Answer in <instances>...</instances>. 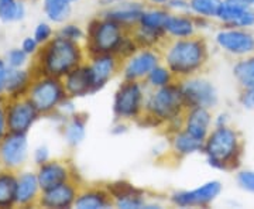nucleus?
Here are the masks:
<instances>
[{"label":"nucleus","instance_id":"nucleus-1","mask_svg":"<svg viewBox=\"0 0 254 209\" xmlns=\"http://www.w3.org/2000/svg\"><path fill=\"white\" fill-rule=\"evenodd\" d=\"M82 63V50L79 43L54 36L41 47L37 54V71L41 75H50L63 79L73 68Z\"/></svg>","mask_w":254,"mask_h":209},{"label":"nucleus","instance_id":"nucleus-2","mask_svg":"<svg viewBox=\"0 0 254 209\" xmlns=\"http://www.w3.org/2000/svg\"><path fill=\"white\" fill-rule=\"evenodd\" d=\"M167 67L174 75L188 76L200 70L206 61V46L202 40L177 38L165 54Z\"/></svg>","mask_w":254,"mask_h":209},{"label":"nucleus","instance_id":"nucleus-3","mask_svg":"<svg viewBox=\"0 0 254 209\" xmlns=\"http://www.w3.org/2000/svg\"><path fill=\"white\" fill-rule=\"evenodd\" d=\"M240 151L239 137L235 130L226 126H216L205 140L203 153L208 158V163L220 170L232 167Z\"/></svg>","mask_w":254,"mask_h":209},{"label":"nucleus","instance_id":"nucleus-4","mask_svg":"<svg viewBox=\"0 0 254 209\" xmlns=\"http://www.w3.org/2000/svg\"><path fill=\"white\" fill-rule=\"evenodd\" d=\"M26 98L34 105L40 115H51L57 112L58 106L65 98H68V95L63 79L37 73L26 93Z\"/></svg>","mask_w":254,"mask_h":209},{"label":"nucleus","instance_id":"nucleus-5","mask_svg":"<svg viewBox=\"0 0 254 209\" xmlns=\"http://www.w3.org/2000/svg\"><path fill=\"white\" fill-rule=\"evenodd\" d=\"M185 106V100L182 95L181 86L167 85L163 88H157L145 99V113L158 122H173L180 118Z\"/></svg>","mask_w":254,"mask_h":209},{"label":"nucleus","instance_id":"nucleus-6","mask_svg":"<svg viewBox=\"0 0 254 209\" xmlns=\"http://www.w3.org/2000/svg\"><path fill=\"white\" fill-rule=\"evenodd\" d=\"M88 37V46L92 54L100 55L118 54L126 36L123 34L122 24L105 17L103 20H96L92 23Z\"/></svg>","mask_w":254,"mask_h":209},{"label":"nucleus","instance_id":"nucleus-7","mask_svg":"<svg viewBox=\"0 0 254 209\" xmlns=\"http://www.w3.org/2000/svg\"><path fill=\"white\" fill-rule=\"evenodd\" d=\"M144 89L138 81H125L115 93L113 112L120 120H130L140 116L144 110Z\"/></svg>","mask_w":254,"mask_h":209},{"label":"nucleus","instance_id":"nucleus-8","mask_svg":"<svg viewBox=\"0 0 254 209\" xmlns=\"http://www.w3.org/2000/svg\"><path fill=\"white\" fill-rule=\"evenodd\" d=\"M40 116L41 115L38 110L26 96L6 100V119L9 132L27 135Z\"/></svg>","mask_w":254,"mask_h":209},{"label":"nucleus","instance_id":"nucleus-9","mask_svg":"<svg viewBox=\"0 0 254 209\" xmlns=\"http://www.w3.org/2000/svg\"><path fill=\"white\" fill-rule=\"evenodd\" d=\"M28 158V140L24 133L7 132L0 140V164L3 168L16 171Z\"/></svg>","mask_w":254,"mask_h":209},{"label":"nucleus","instance_id":"nucleus-10","mask_svg":"<svg viewBox=\"0 0 254 209\" xmlns=\"http://www.w3.org/2000/svg\"><path fill=\"white\" fill-rule=\"evenodd\" d=\"M181 86L187 108H213L218 103V92L206 79L193 78L185 81Z\"/></svg>","mask_w":254,"mask_h":209},{"label":"nucleus","instance_id":"nucleus-11","mask_svg":"<svg viewBox=\"0 0 254 209\" xmlns=\"http://www.w3.org/2000/svg\"><path fill=\"white\" fill-rule=\"evenodd\" d=\"M222 191V184L219 181H208L190 191H180L173 194L171 202L180 208L205 207L216 200Z\"/></svg>","mask_w":254,"mask_h":209},{"label":"nucleus","instance_id":"nucleus-12","mask_svg":"<svg viewBox=\"0 0 254 209\" xmlns=\"http://www.w3.org/2000/svg\"><path fill=\"white\" fill-rule=\"evenodd\" d=\"M76 195H78V190L72 182H63L53 188H48L46 191H41L38 205L47 209L72 208Z\"/></svg>","mask_w":254,"mask_h":209},{"label":"nucleus","instance_id":"nucleus-13","mask_svg":"<svg viewBox=\"0 0 254 209\" xmlns=\"http://www.w3.org/2000/svg\"><path fill=\"white\" fill-rule=\"evenodd\" d=\"M158 63L160 57L155 51L141 50L130 55L123 70V76L126 81H140L143 78H147V75L153 71V68H155Z\"/></svg>","mask_w":254,"mask_h":209},{"label":"nucleus","instance_id":"nucleus-14","mask_svg":"<svg viewBox=\"0 0 254 209\" xmlns=\"http://www.w3.org/2000/svg\"><path fill=\"white\" fill-rule=\"evenodd\" d=\"M218 46L230 54L245 55L254 51V37L242 30H222L216 34Z\"/></svg>","mask_w":254,"mask_h":209},{"label":"nucleus","instance_id":"nucleus-15","mask_svg":"<svg viewBox=\"0 0 254 209\" xmlns=\"http://www.w3.org/2000/svg\"><path fill=\"white\" fill-rule=\"evenodd\" d=\"M89 73H91L92 85H93V93L100 91L106 83L112 79V76L116 72L118 61L115 54H100L93 55L92 63L88 65Z\"/></svg>","mask_w":254,"mask_h":209},{"label":"nucleus","instance_id":"nucleus-16","mask_svg":"<svg viewBox=\"0 0 254 209\" xmlns=\"http://www.w3.org/2000/svg\"><path fill=\"white\" fill-rule=\"evenodd\" d=\"M36 173L41 191H46L48 188H53L63 182L71 181V171L68 165L58 160H50L38 165Z\"/></svg>","mask_w":254,"mask_h":209},{"label":"nucleus","instance_id":"nucleus-17","mask_svg":"<svg viewBox=\"0 0 254 209\" xmlns=\"http://www.w3.org/2000/svg\"><path fill=\"white\" fill-rule=\"evenodd\" d=\"M63 82L66 95L72 99L93 93V85L88 65H79L73 68L71 72L64 76Z\"/></svg>","mask_w":254,"mask_h":209},{"label":"nucleus","instance_id":"nucleus-18","mask_svg":"<svg viewBox=\"0 0 254 209\" xmlns=\"http://www.w3.org/2000/svg\"><path fill=\"white\" fill-rule=\"evenodd\" d=\"M41 195V187L36 171H21L17 174V194L16 207H31L38 204Z\"/></svg>","mask_w":254,"mask_h":209},{"label":"nucleus","instance_id":"nucleus-19","mask_svg":"<svg viewBox=\"0 0 254 209\" xmlns=\"http://www.w3.org/2000/svg\"><path fill=\"white\" fill-rule=\"evenodd\" d=\"M210 123H212V115L208 108H200V106L188 108V112L184 119V129L193 137L205 141L210 133L209 132Z\"/></svg>","mask_w":254,"mask_h":209},{"label":"nucleus","instance_id":"nucleus-20","mask_svg":"<svg viewBox=\"0 0 254 209\" xmlns=\"http://www.w3.org/2000/svg\"><path fill=\"white\" fill-rule=\"evenodd\" d=\"M33 78L34 75L33 72H30L27 68H9L3 96H6L7 99L26 96L28 88L33 82Z\"/></svg>","mask_w":254,"mask_h":209},{"label":"nucleus","instance_id":"nucleus-21","mask_svg":"<svg viewBox=\"0 0 254 209\" xmlns=\"http://www.w3.org/2000/svg\"><path fill=\"white\" fill-rule=\"evenodd\" d=\"M144 7L141 3L137 1H123V3H116L113 4V7H110L106 13L105 17L110 18L118 21L122 26H127V24H134L138 23V20L141 17Z\"/></svg>","mask_w":254,"mask_h":209},{"label":"nucleus","instance_id":"nucleus-22","mask_svg":"<svg viewBox=\"0 0 254 209\" xmlns=\"http://www.w3.org/2000/svg\"><path fill=\"white\" fill-rule=\"evenodd\" d=\"M218 18L235 27H250L254 24V11H252L250 7L236 6L223 0Z\"/></svg>","mask_w":254,"mask_h":209},{"label":"nucleus","instance_id":"nucleus-23","mask_svg":"<svg viewBox=\"0 0 254 209\" xmlns=\"http://www.w3.org/2000/svg\"><path fill=\"white\" fill-rule=\"evenodd\" d=\"M196 28V20L187 16L185 13L171 14L165 23V33L175 38H188L193 36Z\"/></svg>","mask_w":254,"mask_h":209},{"label":"nucleus","instance_id":"nucleus-24","mask_svg":"<svg viewBox=\"0 0 254 209\" xmlns=\"http://www.w3.org/2000/svg\"><path fill=\"white\" fill-rule=\"evenodd\" d=\"M17 194V174L3 168L0 170V209L16 207Z\"/></svg>","mask_w":254,"mask_h":209},{"label":"nucleus","instance_id":"nucleus-25","mask_svg":"<svg viewBox=\"0 0 254 209\" xmlns=\"http://www.w3.org/2000/svg\"><path fill=\"white\" fill-rule=\"evenodd\" d=\"M112 195L109 191L91 190V191L78 192L73 207L78 209H105L112 205Z\"/></svg>","mask_w":254,"mask_h":209},{"label":"nucleus","instance_id":"nucleus-26","mask_svg":"<svg viewBox=\"0 0 254 209\" xmlns=\"http://www.w3.org/2000/svg\"><path fill=\"white\" fill-rule=\"evenodd\" d=\"M86 136V119L81 115H72L65 120L64 139L69 147H76L85 140Z\"/></svg>","mask_w":254,"mask_h":209},{"label":"nucleus","instance_id":"nucleus-27","mask_svg":"<svg viewBox=\"0 0 254 209\" xmlns=\"http://www.w3.org/2000/svg\"><path fill=\"white\" fill-rule=\"evenodd\" d=\"M205 141L190 135L185 129L177 132L173 137V148L178 155H190L203 151Z\"/></svg>","mask_w":254,"mask_h":209},{"label":"nucleus","instance_id":"nucleus-28","mask_svg":"<svg viewBox=\"0 0 254 209\" xmlns=\"http://www.w3.org/2000/svg\"><path fill=\"white\" fill-rule=\"evenodd\" d=\"M43 11L50 23L64 24L71 16L72 6L69 0H43Z\"/></svg>","mask_w":254,"mask_h":209},{"label":"nucleus","instance_id":"nucleus-29","mask_svg":"<svg viewBox=\"0 0 254 209\" xmlns=\"http://www.w3.org/2000/svg\"><path fill=\"white\" fill-rule=\"evenodd\" d=\"M168 16H170V13L167 10H144L137 24H138V27L145 28V30H151V31L167 34L165 33V23H167Z\"/></svg>","mask_w":254,"mask_h":209},{"label":"nucleus","instance_id":"nucleus-30","mask_svg":"<svg viewBox=\"0 0 254 209\" xmlns=\"http://www.w3.org/2000/svg\"><path fill=\"white\" fill-rule=\"evenodd\" d=\"M26 3L23 0H0V21L16 23L26 17Z\"/></svg>","mask_w":254,"mask_h":209},{"label":"nucleus","instance_id":"nucleus-31","mask_svg":"<svg viewBox=\"0 0 254 209\" xmlns=\"http://www.w3.org/2000/svg\"><path fill=\"white\" fill-rule=\"evenodd\" d=\"M223 0H190V13L200 18L218 17Z\"/></svg>","mask_w":254,"mask_h":209},{"label":"nucleus","instance_id":"nucleus-32","mask_svg":"<svg viewBox=\"0 0 254 209\" xmlns=\"http://www.w3.org/2000/svg\"><path fill=\"white\" fill-rule=\"evenodd\" d=\"M173 71L168 67H163V65H157L155 68H153V71L147 75V83L151 88H163L167 86L170 83H173Z\"/></svg>","mask_w":254,"mask_h":209},{"label":"nucleus","instance_id":"nucleus-33","mask_svg":"<svg viewBox=\"0 0 254 209\" xmlns=\"http://www.w3.org/2000/svg\"><path fill=\"white\" fill-rule=\"evenodd\" d=\"M235 76L239 82L247 88V86H254V57L249 58L245 61H240L233 70Z\"/></svg>","mask_w":254,"mask_h":209},{"label":"nucleus","instance_id":"nucleus-34","mask_svg":"<svg viewBox=\"0 0 254 209\" xmlns=\"http://www.w3.org/2000/svg\"><path fill=\"white\" fill-rule=\"evenodd\" d=\"M4 61H6L9 68H26L28 55L20 47H14V48H10L6 53Z\"/></svg>","mask_w":254,"mask_h":209},{"label":"nucleus","instance_id":"nucleus-35","mask_svg":"<svg viewBox=\"0 0 254 209\" xmlns=\"http://www.w3.org/2000/svg\"><path fill=\"white\" fill-rule=\"evenodd\" d=\"M33 37L40 43V46L41 47L44 46V44H47V43L54 37V30H53L51 23H50V21H40L36 27H34Z\"/></svg>","mask_w":254,"mask_h":209},{"label":"nucleus","instance_id":"nucleus-36","mask_svg":"<svg viewBox=\"0 0 254 209\" xmlns=\"http://www.w3.org/2000/svg\"><path fill=\"white\" fill-rule=\"evenodd\" d=\"M58 36L64 37L66 40H71V41H75V43H79L82 38L85 37V33H83V30L78 24L65 23L63 27L60 28Z\"/></svg>","mask_w":254,"mask_h":209},{"label":"nucleus","instance_id":"nucleus-37","mask_svg":"<svg viewBox=\"0 0 254 209\" xmlns=\"http://www.w3.org/2000/svg\"><path fill=\"white\" fill-rule=\"evenodd\" d=\"M40 43L37 41L33 36L24 37L20 43V48L28 55V57H34L40 53Z\"/></svg>","mask_w":254,"mask_h":209},{"label":"nucleus","instance_id":"nucleus-38","mask_svg":"<svg viewBox=\"0 0 254 209\" xmlns=\"http://www.w3.org/2000/svg\"><path fill=\"white\" fill-rule=\"evenodd\" d=\"M50 160H51L50 148L46 144L38 145V147L34 148V151H33V161H34L37 167L41 165V164L47 163V161H50Z\"/></svg>","mask_w":254,"mask_h":209},{"label":"nucleus","instance_id":"nucleus-39","mask_svg":"<svg viewBox=\"0 0 254 209\" xmlns=\"http://www.w3.org/2000/svg\"><path fill=\"white\" fill-rule=\"evenodd\" d=\"M237 182L246 191L254 192V171H242V173H239Z\"/></svg>","mask_w":254,"mask_h":209},{"label":"nucleus","instance_id":"nucleus-40","mask_svg":"<svg viewBox=\"0 0 254 209\" xmlns=\"http://www.w3.org/2000/svg\"><path fill=\"white\" fill-rule=\"evenodd\" d=\"M240 102L246 109H254V86L246 88L240 96Z\"/></svg>","mask_w":254,"mask_h":209},{"label":"nucleus","instance_id":"nucleus-41","mask_svg":"<svg viewBox=\"0 0 254 209\" xmlns=\"http://www.w3.org/2000/svg\"><path fill=\"white\" fill-rule=\"evenodd\" d=\"M167 6L174 11H178V13H188V11H190V0H170Z\"/></svg>","mask_w":254,"mask_h":209},{"label":"nucleus","instance_id":"nucleus-42","mask_svg":"<svg viewBox=\"0 0 254 209\" xmlns=\"http://www.w3.org/2000/svg\"><path fill=\"white\" fill-rule=\"evenodd\" d=\"M7 119H6V102L0 98V140L7 133Z\"/></svg>","mask_w":254,"mask_h":209},{"label":"nucleus","instance_id":"nucleus-43","mask_svg":"<svg viewBox=\"0 0 254 209\" xmlns=\"http://www.w3.org/2000/svg\"><path fill=\"white\" fill-rule=\"evenodd\" d=\"M7 72H9V67L6 64L4 58L0 57V98H3V95H4V86H6Z\"/></svg>","mask_w":254,"mask_h":209},{"label":"nucleus","instance_id":"nucleus-44","mask_svg":"<svg viewBox=\"0 0 254 209\" xmlns=\"http://www.w3.org/2000/svg\"><path fill=\"white\" fill-rule=\"evenodd\" d=\"M225 1L236 4V6H243V7H250L254 3V0H225Z\"/></svg>","mask_w":254,"mask_h":209},{"label":"nucleus","instance_id":"nucleus-45","mask_svg":"<svg viewBox=\"0 0 254 209\" xmlns=\"http://www.w3.org/2000/svg\"><path fill=\"white\" fill-rule=\"evenodd\" d=\"M226 115H220L218 119H216V126H226Z\"/></svg>","mask_w":254,"mask_h":209},{"label":"nucleus","instance_id":"nucleus-46","mask_svg":"<svg viewBox=\"0 0 254 209\" xmlns=\"http://www.w3.org/2000/svg\"><path fill=\"white\" fill-rule=\"evenodd\" d=\"M148 1L153 3V4H168L170 0H148Z\"/></svg>","mask_w":254,"mask_h":209},{"label":"nucleus","instance_id":"nucleus-47","mask_svg":"<svg viewBox=\"0 0 254 209\" xmlns=\"http://www.w3.org/2000/svg\"><path fill=\"white\" fill-rule=\"evenodd\" d=\"M119 1H120V0H102V3H103V4H108V6H110V4H116Z\"/></svg>","mask_w":254,"mask_h":209},{"label":"nucleus","instance_id":"nucleus-48","mask_svg":"<svg viewBox=\"0 0 254 209\" xmlns=\"http://www.w3.org/2000/svg\"><path fill=\"white\" fill-rule=\"evenodd\" d=\"M69 1H71V3H73V1H79V0H69Z\"/></svg>","mask_w":254,"mask_h":209},{"label":"nucleus","instance_id":"nucleus-49","mask_svg":"<svg viewBox=\"0 0 254 209\" xmlns=\"http://www.w3.org/2000/svg\"><path fill=\"white\" fill-rule=\"evenodd\" d=\"M253 6H254V3H253Z\"/></svg>","mask_w":254,"mask_h":209}]
</instances>
